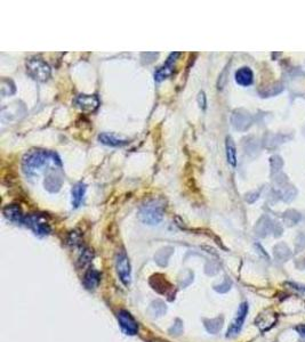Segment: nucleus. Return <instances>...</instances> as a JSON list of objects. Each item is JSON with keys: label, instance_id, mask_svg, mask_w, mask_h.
<instances>
[{"label": "nucleus", "instance_id": "f257e3e1", "mask_svg": "<svg viewBox=\"0 0 305 342\" xmlns=\"http://www.w3.org/2000/svg\"><path fill=\"white\" fill-rule=\"evenodd\" d=\"M46 165H54V167L61 168V160L57 154L50 151L34 150L24 155L22 161V168L24 174L29 177H34L39 175L41 168Z\"/></svg>", "mask_w": 305, "mask_h": 342}, {"label": "nucleus", "instance_id": "f03ea898", "mask_svg": "<svg viewBox=\"0 0 305 342\" xmlns=\"http://www.w3.org/2000/svg\"><path fill=\"white\" fill-rule=\"evenodd\" d=\"M165 214V206L161 200L154 199L150 200L145 204H143L139 209V218L143 224L149 226H156L160 224Z\"/></svg>", "mask_w": 305, "mask_h": 342}, {"label": "nucleus", "instance_id": "7ed1b4c3", "mask_svg": "<svg viewBox=\"0 0 305 342\" xmlns=\"http://www.w3.org/2000/svg\"><path fill=\"white\" fill-rule=\"evenodd\" d=\"M27 71L31 78L34 80L45 82L51 78L52 70L51 66L39 57H31L27 61Z\"/></svg>", "mask_w": 305, "mask_h": 342}, {"label": "nucleus", "instance_id": "20e7f679", "mask_svg": "<svg viewBox=\"0 0 305 342\" xmlns=\"http://www.w3.org/2000/svg\"><path fill=\"white\" fill-rule=\"evenodd\" d=\"M27 226H29L32 231L39 236H46L51 233V226L46 217L40 213L29 214L26 217Z\"/></svg>", "mask_w": 305, "mask_h": 342}, {"label": "nucleus", "instance_id": "39448f33", "mask_svg": "<svg viewBox=\"0 0 305 342\" xmlns=\"http://www.w3.org/2000/svg\"><path fill=\"white\" fill-rule=\"evenodd\" d=\"M115 269H117V274L120 281L128 287L132 281V269L129 259L125 252H119L115 256Z\"/></svg>", "mask_w": 305, "mask_h": 342}, {"label": "nucleus", "instance_id": "423d86ee", "mask_svg": "<svg viewBox=\"0 0 305 342\" xmlns=\"http://www.w3.org/2000/svg\"><path fill=\"white\" fill-rule=\"evenodd\" d=\"M63 184V176L57 167L50 168L47 170L46 177L44 181V186L48 192L57 193L62 187Z\"/></svg>", "mask_w": 305, "mask_h": 342}, {"label": "nucleus", "instance_id": "0eeeda50", "mask_svg": "<svg viewBox=\"0 0 305 342\" xmlns=\"http://www.w3.org/2000/svg\"><path fill=\"white\" fill-rule=\"evenodd\" d=\"M248 314V304L247 302H243L238 308V312L236 314V317L231 323V325L227 330L226 337H236L238 333L240 332L241 329H243V325L245 323V319H246Z\"/></svg>", "mask_w": 305, "mask_h": 342}, {"label": "nucleus", "instance_id": "6e6552de", "mask_svg": "<svg viewBox=\"0 0 305 342\" xmlns=\"http://www.w3.org/2000/svg\"><path fill=\"white\" fill-rule=\"evenodd\" d=\"M118 320L119 325L122 329V331L128 336H135L139 331V324L136 322L134 317L132 316V314L127 312V310H120L118 313Z\"/></svg>", "mask_w": 305, "mask_h": 342}, {"label": "nucleus", "instance_id": "1a4fd4ad", "mask_svg": "<svg viewBox=\"0 0 305 342\" xmlns=\"http://www.w3.org/2000/svg\"><path fill=\"white\" fill-rule=\"evenodd\" d=\"M75 103L80 110L87 113L95 112L100 106V101L95 95H79Z\"/></svg>", "mask_w": 305, "mask_h": 342}, {"label": "nucleus", "instance_id": "9d476101", "mask_svg": "<svg viewBox=\"0 0 305 342\" xmlns=\"http://www.w3.org/2000/svg\"><path fill=\"white\" fill-rule=\"evenodd\" d=\"M180 55H181L180 53H171L169 57L167 58V62L164 64V66H161V68L158 69L156 73H154V80L158 81V82H160V81L167 79V78L173 73L174 64Z\"/></svg>", "mask_w": 305, "mask_h": 342}, {"label": "nucleus", "instance_id": "9b49d317", "mask_svg": "<svg viewBox=\"0 0 305 342\" xmlns=\"http://www.w3.org/2000/svg\"><path fill=\"white\" fill-rule=\"evenodd\" d=\"M2 212H3V216H5L8 220L13 221V223H16V224L26 223L27 216H24L22 209H21L17 204H8V206L3 208Z\"/></svg>", "mask_w": 305, "mask_h": 342}, {"label": "nucleus", "instance_id": "f8f14e48", "mask_svg": "<svg viewBox=\"0 0 305 342\" xmlns=\"http://www.w3.org/2000/svg\"><path fill=\"white\" fill-rule=\"evenodd\" d=\"M251 118L250 113L243 110H238L233 112L232 115V125L238 130H245L250 126Z\"/></svg>", "mask_w": 305, "mask_h": 342}, {"label": "nucleus", "instance_id": "ddd939ff", "mask_svg": "<svg viewBox=\"0 0 305 342\" xmlns=\"http://www.w3.org/2000/svg\"><path fill=\"white\" fill-rule=\"evenodd\" d=\"M99 140L102 144H104V145L111 146V147H121L128 144L127 139L118 138V137L113 135V133H109V132L100 133Z\"/></svg>", "mask_w": 305, "mask_h": 342}, {"label": "nucleus", "instance_id": "4468645a", "mask_svg": "<svg viewBox=\"0 0 305 342\" xmlns=\"http://www.w3.org/2000/svg\"><path fill=\"white\" fill-rule=\"evenodd\" d=\"M253 80H254L253 71H251L250 68H247V66H244V68L239 69L236 72V81L238 84H240V86L243 87L250 86V84L253 83Z\"/></svg>", "mask_w": 305, "mask_h": 342}, {"label": "nucleus", "instance_id": "2eb2a0df", "mask_svg": "<svg viewBox=\"0 0 305 342\" xmlns=\"http://www.w3.org/2000/svg\"><path fill=\"white\" fill-rule=\"evenodd\" d=\"M87 186L83 183H77L72 188V207L79 208L82 206L83 197H85Z\"/></svg>", "mask_w": 305, "mask_h": 342}, {"label": "nucleus", "instance_id": "dca6fc26", "mask_svg": "<svg viewBox=\"0 0 305 342\" xmlns=\"http://www.w3.org/2000/svg\"><path fill=\"white\" fill-rule=\"evenodd\" d=\"M100 273L94 268H89L87 270V273L85 274V277H83V285H85L86 289L88 290H94V289L97 288V285L100 283Z\"/></svg>", "mask_w": 305, "mask_h": 342}, {"label": "nucleus", "instance_id": "f3484780", "mask_svg": "<svg viewBox=\"0 0 305 342\" xmlns=\"http://www.w3.org/2000/svg\"><path fill=\"white\" fill-rule=\"evenodd\" d=\"M225 150H226L227 162H229V163L232 165V167H236L237 165V149H236V144H234L233 139L231 138V137H226Z\"/></svg>", "mask_w": 305, "mask_h": 342}, {"label": "nucleus", "instance_id": "a211bd4d", "mask_svg": "<svg viewBox=\"0 0 305 342\" xmlns=\"http://www.w3.org/2000/svg\"><path fill=\"white\" fill-rule=\"evenodd\" d=\"M223 326V317H216L213 319H206L205 320V327L209 333L215 334L222 329Z\"/></svg>", "mask_w": 305, "mask_h": 342}, {"label": "nucleus", "instance_id": "6ab92c4d", "mask_svg": "<svg viewBox=\"0 0 305 342\" xmlns=\"http://www.w3.org/2000/svg\"><path fill=\"white\" fill-rule=\"evenodd\" d=\"M275 256L276 258L280 260V262H285V260L289 259L290 257V251L288 249V246L285 244H279L275 248Z\"/></svg>", "mask_w": 305, "mask_h": 342}, {"label": "nucleus", "instance_id": "aec40b11", "mask_svg": "<svg viewBox=\"0 0 305 342\" xmlns=\"http://www.w3.org/2000/svg\"><path fill=\"white\" fill-rule=\"evenodd\" d=\"M166 305H165L163 301L157 300L152 302L151 307H150V313H151L153 316H161L166 313Z\"/></svg>", "mask_w": 305, "mask_h": 342}, {"label": "nucleus", "instance_id": "412c9836", "mask_svg": "<svg viewBox=\"0 0 305 342\" xmlns=\"http://www.w3.org/2000/svg\"><path fill=\"white\" fill-rule=\"evenodd\" d=\"M6 82H7V86L5 84V82H3V80H1V87H0V93H1L3 97L9 96V95H13L14 93H15V86H14L13 81L6 79Z\"/></svg>", "mask_w": 305, "mask_h": 342}, {"label": "nucleus", "instance_id": "4be33fe9", "mask_svg": "<svg viewBox=\"0 0 305 342\" xmlns=\"http://www.w3.org/2000/svg\"><path fill=\"white\" fill-rule=\"evenodd\" d=\"M93 259V252L89 249H83L79 256V265L85 267L90 263Z\"/></svg>", "mask_w": 305, "mask_h": 342}, {"label": "nucleus", "instance_id": "5701e85b", "mask_svg": "<svg viewBox=\"0 0 305 342\" xmlns=\"http://www.w3.org/2000/svg\"><path fill=\"white\" fill-rule=\"evenodd\" d=\"M197 101H198L199 106H200L202 110H205L206 105H207V98H206V95H205V93H203V91H200V93L198 94Z\"/></svg>", "mask_w": 305, "mask_h": 342}, {"label": "nucleus", "instance_id": "b1692460", "mask_svg": "<svg viewBox=\"0 0 305 342\" xmlns=\"http://www.w3.org/2000/svg\"><path fill=\"white\" fill-rule=\"evenodd\" d=\"M182 330H183V325H182V323H181V320H176V323L174 324L173 327L170 329V333L171 334H180L182 332Z\"/></svg>", "mask_w": 305, "mask_h": 342}, {"label": "nucleus", "instance_id": "393cba45", "mask_svg": "<svg viewBox=\"0 0 305 342\" xmlns=\"http://www.w3.org/2000/svg\"><path fill=\"white\" fill-rule=\"evenodd\" d=\"M80 241V237H79V235L77 234V232H72L71 234H70L69 236V239H68V242H69V244H71V245H77L79 243Z\"/></svg>", "mask_w": 305, "mask_h": 342}, {"label": "nucleus", "instance_id": "a878e982", "mask_svg": "<svg viewBox=\"0 0 305 342\" xmlns=\"http://www.w3.org/2000/svg\"><path fill=\"white\" fill-rule=\"evenodd\" d=\"M230 288H231V283H230L229 281H225L223 284H221V285H219V287H216L215 290L219 291V292H222V293H223V292L229 291Z\"/></svg>", "mask_w": 305, "mask_h": 342}, {"label": "nucleus", "instance_id": "bb28decb", "mask_svg": "<svg viewBox=\"0 0 305 342\" xmlns=\"http://www.w3.org/2000/svg\"><path fill=\"white\" fill-rule=\"evenodd\" d=\"M296 331L300 333V336L305 338V324H301V325L296 326Z\"/></svg>", "mask_w": 305, "mask_h": 342}]
</instances>
